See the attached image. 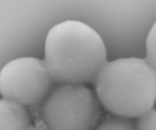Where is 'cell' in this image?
<instances>
[{"label": "cell", "mask_w": 156, "mask_h": 130, "mask_svg": "<svg viewBox=\"0 0 156 130\" xmlns=\"http://www.w3.org/2000/svg\"><path fill=\"white\" fill-rule=\"evenodd\" d=\"M100 114L97 96L83 84L59 85L42 107V119L49 130H94Z\"/></svg>", "instance_id": "cell-3"}, {"label": "cell", "mask_w": 156, "mask_h": 130, "mask_svg": "<svg viewBox=\"0 0 156 130\" xmlns=\"http://www.w3.org/2000/svg\"><path fill=\"white\" fill-rule=\"evenodd\" d=\"M145 59L156 69V22L152 27L147 38Z\"/></svg>", "instance_id": "cell-7"}, {"label": "cell", "mask_w": 156, "mask_h": 130, "mask_svg": "<svg viewBox=\"0 0 156 130\" xmlns=\"http://www.w3.org/2000/svg\"><path fill=\"white\" fill-rule=\"evenodd\" d=\"M32 130H39V129H32Z\"/></svg>", "instance_id": "cell-9"}, {"label": "cell", "mask_w": 156, "mask_h": 130, "mask_svg": "<svg viewBox=\"0 0 156 130\" xmlns=\"http://www.w3.org/2000/svg\"><path fill=\"white\" fill-rule=\"evenodd\" d=\"M43 62L53 82L94 83L107 62L103 40L95 29L75 20L55 24L44 42Z\"/></svg>", "instance_id": "cell-1"}, {"label": "cell", "mask_w": 156, "mask_h": 130, "mask_svg": "<svg viewBox=\"0 0 156 130\" xmlns=\"http://www.w3.org/2000/svg\"><path fill=\"white\" fill-rule=\"evenodd\" d=\"M94 83L99 103L117 116L138 118L156 101V69L145 59L107 62Z\"/></svg>", "instance_id": "cell-2"}, {"label": "cell", "mask_w": 156, "mask_h": 130, "mask_svg": "<svg viewBox=\"0 0 156 130\" xmlns=\"http://www.w3.org/2000/svg\"><path fill=\"white\" fill-rule=\"evenodd\" d=\"M31 127L30 116L25 106L0 99V130H29Z\"/></svg>", "instance_id": "cell-5"}, {"label": "cell", "mask_w": 156, "mask_h": 130, "mask_svg": "<svg viewBox=\"0 0 156 130\" xmlns=\"http://www.w3.org/2000/svg\"><path fill=\"white\" fill-rule=\"evenodd\" d=\"M136 130H156V109L149 111L137 118Z\"/></svg>", "instance_id": "cell-8"}, {"label": "cell", "mask_w": 156, "mask_h": 130, "mask_svg": "<svg viewBox=\"0 0 156 130\" xmlns=\"http://www.w3.org/2000/svg\"><path fill=\"white\" fill-rule=\"evenodd\" d=\"M94 130H136V128L132 118L115 116L105 118Z\"/></svg>", "instance_id": "cell-6"}, {"label": "cell", "mask_w": 156, "mask_h": 130, "mask_svg": "<svg viewBox=\"0 0 156 130\" xmlns=\"http://www.w3.org/2000/svg\"><path fill=\"white\" fill-rule=\"evenodd\" d=\"M53 82L43 60L21 57L0 70V94L23 106L34 105L46 97Z\"/></svg>", "instance_id": "cell-4"}]
</instances>
